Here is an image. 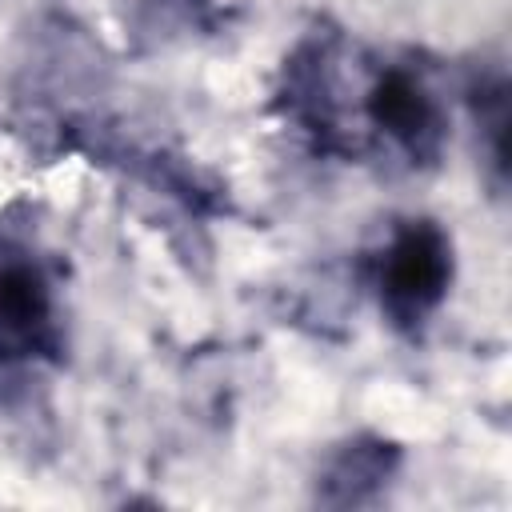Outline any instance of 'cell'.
<instances>
[{"instance_id": "6da1fadb", "label": "cell", "mask_w": 512, "mask_h": 512, "mask_svg": "<svg viewBox=\"0 0 512 512\" xmlns=\"http://www.w3.org/2000/svg\"><path fill=\"white\" fill-rule=\"evenodd\" d=\"M64 364V260L44 240L36 208L12 200L0 208V404L32 400Z\"/></svg>"}, {"instance_id": "7a4b0ae2", "label": "cell", "mask_w": 512, "mask_h": 512, "mask_svg": "<svg viewBox=\"0 0 512 512\" xmlns=\"http://www.w3.org/2000/svg\"><path fill=\"white\" fill-rule=\"evenodd\" d=\"M360 268L384 324L400 340L420 344L452 292L456 244L432 216H396Z\"/></svg>"}, {"instance_id": "3957f363", "label": "cell", "mask_w": 512, "mask_h": 512, "mask_svg": "<svg viewBox=\"0 0 512 512\" xmlns=\"http://www.w3.org/2000/svg\"><path fill=\"white\" fill-rule=\"evenodd\" d=\"M344 52L348 40L336 24L312 20L304 36L284 52L280 76L272 88V112L324 160H364L356 132L348 128L344 96Z\"/></svg>"}, {"instance_id": "277c9868", "label": "cell", "mask_w": 512, "mask_h": 512, "mask_svg": "<svg viewBox=\"0 0 512 512\" xmlns=\"http://www.w3.org/2000/svg\"><path fill=\"white\" fill-rule=\"evenodd\" d=\"M372 140H380L408 172H432L448 148V108L416 64H372L356 96Z\"/></svg>"}, {"instance_id": "5b68a950", "label": "cell", "mask_w": 512, "mask_h": 512, "mask_svg": "<svg viewBox=\"0 0 512 512\" xmlns=\"http://www.w3.org/2000/svg\"><path fill=\"white\" fill-rule=\"evenodd\" d=\"M404 468V444L384 432H352L332 444L316 468L312 500L320 508H364L384 496V488Z\"/></svg>"}, {"instance_id": "8992f818", "label": "cell", "mask_w": 512, "mask_h": 512, "mask_svg": "<svg viewBox=\"0 0 512 512\" xmlns=\"http://www.w3.org/2000/svg\"><path fill=\"white\" fill-rule=\"evenodd\" d=\"M464 104L476 124V144L488 164V184L496 196L508 188V72L504 64H476L464 76Z\"/></svg>"}, {"instance_id": "52a82bcc", "label": "cell", "mask_w": 512, "mask_h": 512, "mask_svg": "<svg viewBox=\"0 0 512 512\" xmlns=\"http://www.w3.org/2000/svg\"><path fill=\"white\" fill-rule=\"evenodd\" d=\"M160 16L188 24L196 32H216L220 28V4L216 0H148Z\"/></svg>"}]
</instances>
